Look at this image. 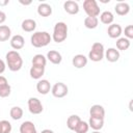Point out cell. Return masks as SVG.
Listing matches in <instances>:
<instances>
[{
  "label": "cell",
  "instance_id": "obj_1",
  "mask_svg": "<svg viewBox=\"0 0 133 133\" xmlns=\"http://www.w3.org/2000/svg\"><path fill=\"white\" fill-rule=\"evenodd\" d=\"M5 61L6 66H8V69L11 72H18L23 66V58L20 55V53L16 50H11L6 53Z\"/></svg>",
  "mask_w": 133,
  "mask_h": 133
},
{
  "label": "cell",
  "instance_id": "obj_2",
  "mask_svg": "<svg viewBox=\"0 0 133 133\" xmlns=\"http://www.w3.org/2000/svg\"><path fill=\"white\" fill-rule=\"evenodd\" d=\"M52 36L47 31H35L30 37V43L35 48H43L50 44Z\"/></svg>",
  "mask_w": 133,
  "mask_h": 133
},
{
  "label": "cell",
  "instance_id": "obj_3",
  "mask_svg": "<svg viewBox=\"0 0 133 133\" xmlns=\"http://www.w3.org/2000/svg\"><path fill=\"white\" fill-rule=\"evenodd\" d=\"M68 25L64 22H57L53 28V34L52 39L55 43H62L68 37Z\"/></svg>",
  "mask_w": 133,
  "mask_h": 133
},
{
  "label": "cell",
  "instance_id": "obj_4",
  "mask_svg": "<svg viewBox=\"0 0 133 133\" xmlns=\"http://www.w3.org/2000/svg\"><path fill=\"white\" fill-rule=\"evenodd\" d=\"M104 53H105V49L103 44H101L100 42H96L92 44L90 51L88 52V59H90L91 61L98 62L101 61L104 58Z\"/></svg>",
  "mask_w": 133,
  "mask_h": 133
},
{
  "label": "cell",
  "instance_id": "obj_5",
  "mask_svg": "<svg viewBox=\"0 0 133 133\" xmlns=\"http://www.w3.org/2000/svg\"><path fill=\"white\" fill-rule=\"evenodd\" d=\"M83 9L87 17H98L100 15V7L96 0H84Z\"/></svg>",
  "mask_w": 133,
  "mask_h": 133
},
{
  "label": "cell",
  "instance_id": "obj_6",
  "mask_svg": "<svg viewBox=\"0 0 133 133\" xmlns=\"http://www.w3.org/2000/svg\"><path fill=\"white\" fill-rule=\"evenodd\" d=\"M69 92V87L65 83L63 82H56L52 87H51V94L53 97L61 99L64 98Z\"/></svg>",
  "mask_w": 133,
  "mask_h": 133
},
{
  "label": "cell",
  "instance_id": "obj_7",
  "mask_svg": "<svg viewBox=\"0 0 133 133\" xmlns=\"http://www.w3.org/2000/svg\"><path fill=\"white\" fill-rule=\"evenodd\" d=\"M27 105H28V110L32 114H39L44 110V107H43V104H42L41 100L35 98V97L29 98L28 102H27Z\"/></svg>",
  "mask_w": 133,
  "mask_h": 133
},
{
  "label": "cell",
  "instance_id": "obj_8",
  "mask_svg": "<svg viewBox=\"0 0 133 133\" xmlns=\"http://www.w3.org/2000/svg\"><path fill=\"white\" fill-rule=\"evenodd\" d=\"M11 92V87L7 81V79L0 75V98H7Z\"/></svg>",
  "mask_w": 133,
  "mask_h": 133
},
{
  "label": "cell",
  "instance_id": "obj_9",
  "mask_svg": "<svg viewBox=\"0 0 133 133\" xmlns=\"http://www.w3.org/2000/svg\"><path fill=\"white\" fill-rule=\"evenodd\" d=\"M107 33H108V36L111 37V38H118L121 37L122 33H123V29H122V26L119 24H116V23H112L108 26V29H107Z\"/></svg>",
  "mask_w": 133,
  "mask_h": 133
},
{
  "label": "cell",
  "instance_id": "obj_10",
  "mask_svg": "<svg viewBox=\"0 0 133 133\" xmlns=\"http://www.w3.org/2000/svg\"><path fill=\"white\" fill-rule=\"evenodd\" d=\"M63 9L69 15H77L79 12V4L76 1L68 0L63 3Z\"/></svg>",
  "mask_w": 133,
  "mask_h": 133
},
{
  "label": "cell",
  "instance_id": "obj_11",
  "mask_svg": "<svg viewBox=\"0 0 133 133\" xmlns=\"http://www.w3.org/2000/svg\"><path fill=\"white\" fill-rule=\"evenodd\" d=\"M36 90L41 95H47L51 91V84L47 79H39L36 83Z\"/></svg>",
  "mask_w": 133,
  "mask_h": 133
},
{
  "label": "cell",
  "instance_id": "obj_12",
  "mask_svg": "<svg viewBox=\"0 0 133 133\" xmlns=\"http://www.w3.org/2000/svg\"><path fill=\"white\" fill-rule=\"evenodd\" d=\"M89 115L91 117H97V118H105V109L102 105L95 104L90 107L89 109Z\"/></svg>",
  "mask_w": 133,
  "mask_h": 133
},
{
  "label": "cell",
  "instance_id": "obj_13",
  "mask_svg": "<svg viewBox=\"0 0 133 133\" xmlns=\"http://www.w3.org/2000/svg\"><path fill=\"white\" fill-rule=\"evenodd\" d=\"M119 51L116 48H108L104 53V57L109 62H116L119 59Z\"/></svg>",
  "mask_w": 133,
  "mask_h": 133
},
{
  "label": "cell",
  "instance_id": "obj_14",
  "mask_svg": "<svg viewBox=\"0 0 133 133\" xmlns=\"http://www.w3.org/2000/svg\"><path fill=\"white\" fill-rule=\"evenodd\" d=\"M10 46L14 50H21L25 46V38L21 34H16L10 38Z\"/></svg>",
  "mask_w": 133,
  "mask_h": 133
},
{
  "label": "cell",
  "instance_id": "obj_15",
  "mask_svg": "<svg viewBox=\"0 0 133 133\" xmlns=\"http://www.w3.org/2000/svg\"><path fill=\"white\" fill-rule=\"evenodd\" d=\"M88 58L83 54H77L72 58V64L76 69H82L87 64Z\"/></svg>",
  "mask_w": 133,
  "mask_h": 133
},
{
  "label": "cell",
  "instance_id": "obj_16",
  "mask_svg": "<svg viewBox=\"0 0 133 133\" xmlns=\"http://www.w3.org/2000/svg\"><path fill=\"white\" fill-rule=\"evenodd\" d=\"M114 11L116 12V15H118L121 17L126 16L130 11V5L127 2H118L114 6Z\"/></svg>",
  "mask_w": 133,
  "mask_h": 133
},
{
  "label": "cell",
  "instance_id": "obj_17",
  "mask_svg": "<svg viewBox=\"0 0 133 133\" xmlns=\"http://www.w3.org/2000/svg\"><path fill=\"white\" fill-rule=\"evenodd\" d=\"M46 58H47V60H49L53 64H59L61 62V60H62L61 54L58 51H55V50H50L47 53Z\"/></svg>",
  "mask_w": 133,
  "mask_h": 133
},
{
  "label": "cell",
  "instance_id": "obj_18",
  "mask_svg": "<svg viewBox=\"0 0 133 133\" xmlns=\"http://www.w3.org/2000/svg\"><path fill=\"white\" fill-rule=\"evenodd\" d=\"M20 133H37V131L32 122L25 121L20 125Z\"/></svg>",
  "mask_w": 133,
  "mask_h": 133
},
{
  "label": "cell",
  "instance_id": "obj_19",
  "mask_svg": "<svg viewBox=\"0 0 133 133\" xmlns=\"http://www.w3.org/2000/svg\"><path fill=\"white\" fill-rule=\"evenodd\" d=\"M45 74V66H36V65H32L30 68V71H29V75L32 79H35V80H39L43 75Z\"/></svg>",
  "mask_w": 133,
  "mask_h": 133
},
{
  "label": "cell",
  "instance_id": "obj_20",
  "mask_svg": "<svg viewBox=\"0 0 133 133\" xmlns=\"http://www.w3.org/2000/svg\"><path fill=\"white\" fill-rule=\"evenodd\" d=\"M52 6L48 3H39L37 6V14L41 17H49L52 15Z\"/></svg>",
  "mask_w": 133,
  "mask_h": 133
},
{
  "label": "cell",
  "instance_id": "obj_21",
  "mask_svg": "<svg viewBox=\"0 0 133 133\" xmlns=\"http://www.w3.org/2000/svg\"><path fill=\"white\" fill-rule=\"evenodd\" d=\"M88 126H89V128H91L94 131H100V130L104 127V119H103V118H97V117H91V116H89Z\"/></svg>",
  "mask_w": 133,
  "mask_h": 133
},
{
  "label": "cell",
  "instance_id": "obj_22",
  "mask_svg": "<svg viewBox=\"0 0 133 133\" xmlns=\"http://www.w3.org/2000/svg\"><path fill=\"white\" fill-rule=\"evenodd\" d=\"M21 27L25 32H33L36 28V22L33 19H25L22 22Z\"/></svg>",
  "mask_w": 133,
  "mask_h": 133
},
{
  "label": "cell",
  "instance_id": "obj_23",
  "mask_svg": "<svg viewBox=\"0 0 133 133\" xmlns=\"http://www.w3.org/2000/svg\"><path fill=\"white\" fill-rule=\"evenodd\" d=\"M113 20H114V16L109 10H105V11H103V12L100 14V21H101V23H103L105 25L112 24L113 23Z\"/></svg>",
  "mask_w": 133,
  "mask_h": 133
},
{
  "label": "cell",
  "instance_id": "obj_24",
  "mask_svg": "<svg viewBox=\"0 0 133 133\" xmlns=\"http://www.w3.org/2000/svg\"><path fill=\"white\" fill-rule=\"evenodd\" d=\"M80 121H81V118H80L79 115H77V114H72V115H70V116L68 117V119H66V127H68L70 130L74 131Z\"/></svg>",
  "mask_w": 133,
  "mask_h": 133
},
{
  "label": "cell",
  "instance_id": "obj_25",
  "mask_svg": "<svg viewBox=\"0 0 133 133\" xmlns=\"http://www.w3.org/2000/svg\"><path fill=\"white\" fill-rule=\"evenodd\" d=\"M11 36V30L7 25H0V42H6Z\"/></svg>",
  "mask_w": 133,
  "mask_h": 133
},
{
  "label": "cell",
  "instance_id": "obj_26",
  "mask_svg": "<svg viewBox=\"0 0 133 133\" xmlns=\"http://www.w3.org/2000/svg\"><path fill=\"white\" fill-rule=\"evenodd\" d=\"M116 49L118 51H126L129 49L131 43H130V39L126 38V37H118L116 39Z\"/></svg>",
  "mask_w": 133,
  "mask_h": 133
},
{
  "label": "cell",
  "instance_id": "obj_27",
  "mask_svg": "<svg viewBox=\"0 0 133 133\" xmlns=\"http://www.w3.org/2000/svg\"><path fill=\"white\" fill-rule=\"evenodd\" d=\"M23 114H24V111H23V109H22L21 107H19V106H14V107H11L10 110H9V115H10V117H11L12 119H15V121L21 119V118L23 117Z\"/></svg>",
  "mask_w": 133,
  "mask_h": 133
},
{
  "label": "cell",
  "instance_id": "obj_28",
  "mask_svg": "<svg viewBox=\"0 0 133 133\" xmlns=\"http://www.w3.org/2000/svg\"><path fill=\"white\" fill-rule=\"evenodd\" d=\"M32 65H36V66H46L47 64V58L46 56H44L43 54H35L32 57Z\"/></svg>",
  "mask_w": 133,
  "mask_h": 133
},
{
  "label": "cell",
  "instance_id": "obj_29",
  "mask_svg": "<svg viewBox=\"0 0 133 133\" xmlns=\"http://www.w3.org/2000/svg\"><path fill=\"white\" fill-rule=\"evenodd\" d=\"M83 23L87 29H95L99 25V19L96 17H86Z\"/></svg>",
  "mask_w": 133,
  "mask_h": 133
},
{
  "label": "cell",
  "instance_id": "obj_30",
  "mask_svg": "<svg viewBox=\"0 0 133 133\" xmlns=\"http://www.w3.org/2000/svg\"><path fill=\"white\" fill-rule=\"evenodd\" d=\"M88 129H89L88 123L81 119V121L79 122V124L77 125V127L75 128L74 131H75L76 133H87V132H88Z\"/></svg>",
  "mask_w": 133,
  "mask_h": 133
},
{
  "label": "cell",
  "instance_id": "obj_31",
  "mask_svg": "<svg viewBox=\"0 0 133 133\" xmlns=\"http://www.w3.org/2000/svg\"><path fill=\"white\" fill-rule=\"evenodd\" d=\"M1 126H2V133H10L11 132V124L6 121V119H3L1 121Z\"/></svg>",
  "mask_w": 133,
  "mask_h": 133
},
{
  "label": "cell",
  "instance_id": "obj_32",
  "mask_svg": "<svg viewBox=\"0 0 133 133\" xmlns=\"http://www.w3.org/2000/svg\"><path fill=\"white\" fill-rule=\"evenodd\" d=\"M125 37L128 38V39H131L133 38V26L132 25H128L125 27Z\"/></svg>",
  "mask_w": 133,
  "mask_h": 133
},
{
  "label": "cell",
  "instance_id": "obj_33",
  "mask_svg": "<svg viewBox=\"0 0 133 133\" xmlns=\"http://www.w3.org/2000/svg\"><path fill=\"white\" fill-rule=\"evenodd\" d=\"M5 69H6V63H5V61L2 60V59H0V75L4 73Z\"/></svg>",
  "mask_w": 133,
  "mask_h": 133
},
{
  "label": "cell",
  "instance_id": "obj_34",
  "mask_svg": "<svg viewBox=\"0 0 133 133\" xmlns=\"http://www.w3.org/2000/svg\"><path fill=\"white\" fill-rule=\"evenodd\" d=\"M5 20H6V14H5L4 11L0 10V24L4 23V22H5Z\"/></svg>",
  "mask_w": 133,
  "mask_h": 133
},
{
  "label": "cell",
  "instance_id": "obj_35",
  "mask_svg": "<svg viewBox=\"0 0 133 133\" xmlns=\"http://www.w3.org/2000/svg\"><path fill=\"white\" fill-rule=\"evenodd\" d=\"M41 133H54V131L51 129H44V130H42Z\"/></svg>",
  "mask_w": 133,
  "mask_h": 133
},
{
  "label": "cell",
  "instance_id": "obj_36",
  "mask_svg": "<svg viewBox=\"0 0 133 133\" xmlns=\"http://www.w3.org/2000/svg\"><path fill=\"white\" fill-rule=\"evenodd\" d=\"M8 3H9L8 0H5V1H1V0H0V5H2V6L6 5V4H8Z\"/></svg>",
  "mask_w": 133,
  "mask_h": 133
},
{
  "label": "cell",
  "instance_id": "obj_37",
  "mask_svg": "<svg viewBox=\"0 0 133 133\" xmlns=\"http://www.w3.org/2000/svg\"><path fill=\"white\" fill-rule=\"evenodd\" d=\"M20 3H21V4H23V5H30V4H31V1L24 2V1H21V0H20Z\"/></svg>",
  "mask_w": 133,
  "mask_h": 133
},
{
  "label": "cell",
  "instance_id": "obj_38",
  "mask_svg": "<svg viewBox=\"0 0 133 133\" xmlns=\"http://www.w3.org/2000/svg\"><path fill=\"white\" fill-rule=\"evenodd\" d=\"M0 133H2V126H1V121H0Z\"/></svg>",
  "mask_w": 133,
  "mask_h": 133
},
{
  "label": "cell",
  "instance_id": "obj_39",
  "mask_svg": "<svg viewBox=\"0 0 133 133\" xmlns=\"http://www.w3.org/2000/svg\"><path fill=\"white\" fill-rule=\"evenodd\" d=\"M91 133H101V132H100V131H92Z\"/></svg>",
  "mask_w": 133,
  "mask_h": 133
}]
</instances>
